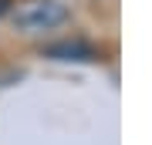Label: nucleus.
<instances>
[{"label":"nucleus","mask_w":152,"mask_h":145,"mask_svg":"<svg viewBox=\"0 0 152 145\" xmlns=\"http://www.w3.org/2000/svg\"><path fill=\"white\" fill-rule=\"evenodd\" d=\"M17 27L24 31H51V27L68 20V7L54 4V0H34V4H24L20 10L14 14Z\"/></svg>","instance_id":"1"},{"label":"nucleus","mask_w":152,"mask_h":145,"mask_svg":"<svg viewBox=\"0 0 152 145\" xmlns=\"http://www.w3.org/2000/svg\"><path fill=\"white\" fill-rule=\"evenodd\" d=\"M44 54L54 58V61H78V64L98 61V51H95L88 41H58V44H48Z\"/></svg>","instance_id":"2"},{"label":"nucleus","mask_w":152,"mask_h":145,"mask_svg":"<svg viewBox=\"0 0 152 145\" xmlns=\"http://www.w3.org/2000/svg\"><path fill=\"white\" fill-rule=\"evenodd\" d=\"M7 4H10V0H0V14H4V10H7Z\"/></svg>","instance_id":"3"}]
</instances>
